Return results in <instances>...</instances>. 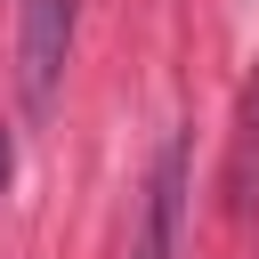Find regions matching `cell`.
<instances>
[{
    "instance_id": "1",
    "label": "cell",
    "mask_w": 259,
    "mask_h": 259,
    "mask_svg": "<svg viewBox=\"0 0 259 259\" xmlns=\"http://www.w3.org/2000/svg\"><path fill=\"white\" fill-rule=\"evenodd\" d=\"M65 49H73V0H24V40H16L24 105H49V89L65 73Z\"/></svg>"
},
{
    "instance_id": "2",
    "label": "cell",
    "mask_w": 259,
    "mask_h": 259,
    "mask_svg": "<svg viewBox=\"0 0 259 259\" xmlns=\"http://www.w3.org/2000/svg\"><path fill=\"white\" fill-rule=\"evenodd\" d=\"M178 219H186V138H170L154 154L146 178V227H138V259H178Z\"/></svg>"
},
{
    "instance_id": "3",
    "label": "cell",
    "mask_w": 259,
    "mask_h": 259,
    "mask_svg": "<svg viewBox=\"0 0 259 259\" xmlns=\"http://www.w3.org/2000/svg\"><path fill=\"white\" fill-rule=\"evenodd\" d=\"M251 170H259V81L243 97V138H235V194H251Z\"/></svg>"
},
{
    "instance_id": "4",
    "label": "cell",
    "mask_w": 259,
    "mask_h": 259,
    "mask_svg": "<svg viewBox=\"0 0 259 259\" xmlns=\"http://www.w3.org/2000/svg\"><path fill=\"white\" fill-rule=\"evenodd\" d=\"M8 170H16V146H8V130H0V186H8Z\"/></svg>"
}]
</instances>
